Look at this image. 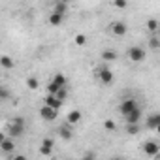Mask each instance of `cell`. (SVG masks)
Segmentation results:
<instances>
[{
    "instance_id": "cell-21",
    "label": "cell",
    "mask_w": 160,
    "mask_h": 160,
    "mask_svg": "<svg viewBox=\"0 0 160 160\" xmlns=\"http://www.w3.org/2000/svg\"><path fill=\"white\" fill-rule=\"evenodd\" d=\"M126 132L130 136H136L139 132V122H126Z\"/></svg>"
},
{
    "instance_id": "cell-24",
    "label": "cell",
    "mask_w": 160,
    "mask_h": 160,
    "mask_svg": "<svg viewBox=\"0 0 160 160\" xmlns=\"http://www.w3.org/2000/svg\"><path fill=\"white\" fill-rule=\"evenodd\" d=\"M147 28H149L152 34H156V32H158V21H156V19H149V21H147Z\"/></svg>"
},
{
    "instance_id": "cell-19",
    "label": "cell",
    "mask_w": 160,
    "mask_h": 160,
    "mask_svg": "<svg viewBox=\"0 0 160 160\" xmlns=\"http://www.w3.org/2000/svg\"><path fill=\"white\" fill-rule=\"evenodd\" d=\"M102 58H104L106 62H113V60H117V51H113V49H106V51L102 53Z\"/></svg>"
},
{
    "instance_id": "cell-7",
    "label": "cell",
    "mask_w": 160,
    "mask_h": 160,
    "mask_svg": "<svg viewBox=\"0 0 160 160\" xmlns=\"http://www.w3.org/2000/svg\"><path fill=\"white\" fill-rule=\"evenodd\" d=\"M53 149H55V141L51 138H45L40 145V154L42 156H51L53 154Z\"/></svg>"
},
{
    "instance_id": "cell-3",
    "label": "cell",
    "mask_w": 160,
    "mask_h": 160,
    "mask_svg": "<svg viewBox=\"0 0 160 160\" xmlns=\"http://www.w3.org/2000/svg\"><path fill=\"white\" fill-rule=\"evenodd\" d=\"M66 85H68L66 75H64V73H55V77L47 83V92H53V94H55L60 87H66Z\"/></svg>"
},
{
    "instance_id": "cell-9",
    "label": "cell",
    "mask_w": 160,
    "mask_h": 160,
    "mask_svg": "<svg viewBox=\"0 0 160 160\" xmlns=\"http://www.w3.org/2000/svg\"><path fill=\"white\" fill-rule=\"evenodd\" d=\"M134 108H138V102H136L134 98H124V100L121 102V106H119V111H121V115H126V113L132 111Z\"/></svg>"
},
{
    "instance_id": "cell-11",
    "label": "cell",
    "mask_w": 160,
    "mask_h": 160,
    "mask_svg": "<svg viewBox=\"0 0 160 160\" xmlns=\"http://www.w3.org/2000/svg\"><path fill=\"white\" fill-rule=\"evenodd\" d=\"M122 117H124L126 122H139V121H141V108L138 106V108H134L132 111H128V113L122 115Z\"/></svg>"
},
{
    "instance_id": "cell-4",
    "label": "cell",
    "mask_w": 160,
    "mask_h": 160,
    "mask_svg": "<svg viewBox=\"0 0 160 160\" xmlns=\"http://www.w3.org/2000/svg\"><path fill=\"white\" fill-rule=\"evenodd\" d=\"M126 55H128V58L132 60V62H141V60H145V49L143 47H139V45H132L128 51H126Z\"/></svg>"
},
{
    "instance_id": "cell-17",
    "label": "cell",
    "mask_w": 160,
    "mask_h": 160,
    "mask_svg": "<svg viewBox=\"0 0 160 160\" xmlns=\"http://www.w3.org/2000/svg\"><path fill=\"white\" fill-rule=\"evenodd\" d=\"M62 21H64V15H62V13L51 12V15H49V25H53V27H60Z\"/></svg>"
},
{
    "instance_id": "cell-18",
    "label": "cell",
    "mask_w": 160,
    "mask_h": 160,
    "mask_svg": "<svg viewBox=\"0 0 160 160\" xmlns=\"http://www.w3.org/2000/svg\"><path fill=\"white\" fill-rule=\"evenodd\" d=\"M53 12L66 15V12H68V4L64 2V0H60V2H55V6H53Z\"/></svg>"
},
{
    "instance_id": "cell-22",
    "label": "cell",
    "mask_w": 160,
    "mask_h": 160,
    "mask_svg": "<svg viewBox=\"0 0 160 160\" xmlns=\"http://www.w3.org/2000/svg\"><path fill=\"white\" fill-rule=\"evenodd\" d=\"M55 96H57L58 100H62V102H64V100L68 98V85H66V87H60V89L55 92Z\"/></svg>"
},
{
    "instance_id": "cell-25",
    "label": "cell",
    "mask_w": 160,
    "mask_h": 160,
    "mask_svg": "<svg viewBox=\"0 0 160 160\" xmlns=\"http://www.w3.org/2000/svg\"><path fill=\"white\" fill-rule=\"evenodd\" d=\"M149 45H151V49H152V51H156V49L160 47V42H158L156 34H152V36H151V40H149Z\"/></svg>"
},
{
    "instance_id": "cell-23",
    "label": "cell",
    "mask_w": 160,
    "mask_h": 160,
    "mask_svg": "<svg viewBox=\"0 0 160 160\" xmlns=\"http://www.w3.org/2000/svg\"><path fill=\"white\" fill-rule=\"evenodd\" d=\"M75 45H79V47H83V45H87V36L85 34H75Z\"/></svg>"
},
{
    "instance_id": "cell-29",
    "label": "cell",
    "mask_w": 160,
    "mask_h": 160,
    "mask_svg": "<svg viewBox=\"0 0 160 160\" xmlns=\"http://www.w3.org/2000/svg\"><path fill=\"white\" fill-rule=\"evenodd\" d=\"M4 138H6V134H4V132H0V141H2Z\"/></svg>"
},
{
    "instance_id": "cell-6",
    "label": "cell",
    "mask_w": 160,
    "mask_h": 160,
    "mask_svg": "<svg viewBox=\"0 0 160 160\" xmlns=\"http://www.w3.org/2000/svg\"><path fill=\"white\" fill-rule=\"evenodd\" d=\"M141 151H143L147 156H158V152H160V145H158L156 141L149 139V141H145V143L141 145Z\"/></svg>"
},
{
    "instance_id": "cell-8",
    "label": "cell",
    "mask_w": 160,
    "mask_h": 160,
    "mask_svg": "<svg viewBox=\"0 0 160 160\" xmlns=\"http://www.w3.org/2000/svg\"><path fill=\"white\" fill-rule=\"evenodd\" d=\"M126 32H128L126 23H122V21H113L111 23V34L113 36H126Z\"/></svg>"
},
{
    "instance_id": "cell-20",
    "label": "cell",
    "mask_w": 160,
    "mask_h": 160,
    "mask_svg": "<svg viewBox=\"0 0 160 160\" xmlns=\"http://www.w3.org/2000/svg\"><path fill=\"white\" fill-rule=\"evenodd\" d=\"M27 87H28L30 91L40 89V79H38V77H34V75H32V77H28V79H27Z\"/></svg>"
},
{
    "instance_id": "cell-10",
    "label": "cell",
    "mask_w": 160,
    "mask_h": 160,
    "mask_svg": "<svg viewBox=\"0 0 160 160\" xmlns=\"http://www.w3.org/2000/svg\"><path fill=\"white\" fill-rule=\"evenodd\" d=\"M43 104H45V106H51V108H55V109H60L64 102H62V100H58L53 92H47V96L43 98Z\"/></svg>"
},
{
    "instance_id": "cell-26",
    "label": "cell",
    "mask_w": 160,
    "mask_h": 160,
    "mask_svg": "<svg viewBox=\"0 0 160 160\" xmlns=\"http://www.w3.org/2000/svg\"><path fill=\"white\" fill-rule=\"evenodd\" d=\"M10 98H12V92L6 87H0V100H10Z\"/></svg>"
},
{
    "instance_id": "cell-27",
    "label": "cell",
    "mask_w": 160,
    "mask_h": 160,
    "mask_svg": "<svg viewBox=\"0 0 160 160\" xmlns=\"http://www.w3.org/2000/svg\"><path fill=\"white\" fill-rule=\"evenodd\" d=\"M104 128H106L108 132H115V130H117V124H115V121H109V119H108V121L104 122Z\"/></svg>"
},
{
    "instance_id": "cell-16",
    "label": "cell",
    "mask_w": 160,
    "mask_h": 160,
    "mask_svg": "<svg viewBox=\"0 0 160 160\" xmlns=\"http://www.w3.org/2000/svg\"><path fill=\"white\" fill-rule=\"evenodd\" d=\"M81 119H83V113H81V111H79V109H72V111L68 113V117H66V122H70V124L73 126V124H77Z\"/></svg>"
},
{
    "instance_id": "cell-13",
    "label": "cell",
    "mask_w": 160,
    "mask_h": 160,
    "mask_svg": "<svg viewBox=\"0 0 160 160\" xmlns=\"http://www.w3.org/2000/svg\"><path fill=\"white\" fill-rule=\"evenodd\" d=\"M0 149H2L4 152H8V154H12V152H13V149H15V145H13V138L6 136L2 141H0Z\"/></svg>"
},
{
    "instance_id": "cell-1",
    "label": "cell",
    "mask_w": 160,
    "mask_h": 160,
    "mask_svg": "<svg viewBox=\"0 0 160 160\" xmlns=\"http://www.w3.org/2000/svg\"><path fill=\"white\" fill-rule=\"evenodd\" d=\"M6 130H8V136L10 138H21L25 134V121L21 117H17V119H13V121L8 122V128Z\"/></svg>"
},
{
    "instance_id": "cell-5",
    "label": "cell",
    "mask_w": 160,
    "mask_h": 160,
    "mask_svg": "<svg viewBox=\"0 0 160 160\" xmlns=\"http://www.w3.org/2000/svg\"><path fill=\"white\" fill-rule=\"evenodd\" d=\"M40 117H42L43 121H47V122H53V121L58 117V109H55V108L43 104V106L40 108Z\"/></svg>"
},
{
    "instance_id": "cell-15",
    "label": "cell",
    "mask_w": 160,
    "mask_h": 160,
    "mask_svg": "<svg viewBox=\"0 0 160 160\" xmlns=\"http://www.w3.org/2000/svg\"><path fill=\"white\" fill-rule=\"evenodd\" d=\"M145 126H147V128H151V130H156V128L160 126V115H158V113L149 115V117H147V121H145Z\"/></svg>"
},
{
    "instance_id": "cell-2",
    "label": "cell",
    "mask_w": 160,
    "mask_h": 160,
    "mask_svg": "<svg viewBox=\"0 0 160 160\" xmlns=\"http://www.w3.org/2000/svg\"><path fill=\"white\" fill-rule=\"evenodd\" d=\"M96 77H98V81L102 85H111L113 83V79H115V73L109 70V66H98L96 68Z\"/></svg>"
},
{
    "instance_id": "cell-14",
    "label": "cell",
    "mask_w": 160,
    "mask_h": 160,
    "mask_svg": "<svg viewBox=\"0 0 160 160\" xmlns=\"http://www.w3.org/2000/svg\"><path fill=\"white\" fill-rule=\"evenodd\" d=\"M0 68L4 70H13L15 68V60L10 55H0Z\"/></svg>"
},
{
    "instance_id": "cell-12",
    "label": "cell",
    "mask_w": 160,
    "mask_h": 160,
    "mask_svg": "<svg viewBox=\"0 0 160 160\" xmlns=\"http://www.w3.org/2000/svg\"><path fill=\"white\" fill-rule=\"evenodd\" d=\"M58 136H60L64 141H70V139L73 138V132H72V124H70V122L62 124V126L58 128Z\"/></svg>"
},
{
    "instance_id": "cell-28",
    "label": "cell",
    "mask_w": 160,
    "mask_h": 160,
    "mask_svg": "<svg viewBox=\"0 0 160 160\" xmlns=\"http://www.w3.org/2000/svg\"><path fill=\"white\" fill-rule=\"evenodd\" d=\"M113 6H115L117 10H124V8L128 6V2H126V0H113Z\"/></svg>"
}]
</instances>
